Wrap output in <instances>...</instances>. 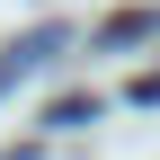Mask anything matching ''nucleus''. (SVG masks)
<instances>
[{"label": "nucleus", "instance_id": "1", "mask_svg": "<svg viewBox=\"0 0 160 160\" xmlns=\"http://www.w3.org/2000/svg\"><path fill=\"white\" fill-rule=\"evenodd\" d=\"M45 53H62V27H36L27 45H9V53H0V89H9L18 71H36V62H45Z\"/></svg>", "mask_w": 160, "mask_h": 160}, {"label": "nucleus", "instance_id": "2", "mask_svg": "<svg viewBox=\"0 0 160 160\" xmlns=\"http://www.w3.org/2000/svg\"><path fill=\"white\" fill-rule=\"evenodd\" d=\"M151 27H160L151 9H125V18H107V27H98V45H142Z\"/></svg>", "mask_w": 160, "mask_h": 160}]
</instances>
